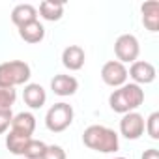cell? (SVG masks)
<instances>
[{"instance_id": "1", "label": "cell", "mask_w": 159, "mask_h": 159, "mask_svg": "<svg viewBox=\"0 0 159 159\" xmlns=\"http://www.w3.org/2000/svg\"><path fill=\"white\" fill-rule=\"evenodd\" d=\"M83 142L86 148L99 152V153H114L120 150V139L118 133L107 125H88L83 133Z\"/></svg>"}, {"instance_id": "2", "label": "cell", "mask_w": 159, "mask_h": 159, "mask_svg": "<svg viewBox=\"0 0 159 159\" xmlns=\"http://www.w3.org/2000/svg\"><path fill=\"white\" fill-rule=\"evenodd\" d=\"M144 103V90L139 84L125 83L120 88H114V92L109 96V107L118 114H127L137 111Z\"/></svg>"}, {"instance_id": "3", "label": "cell", "mask_w": 159, "mask_h": 159, "mask_svg": "<svg viewBox=\"0 0 159 159\" xmlns=\"http://www.w3.org/2000/svg\"><path fill=\"white\" fill-rule=\"evenodd\" d=\"M32 69L23 60H10L0 64V88H15L28 84Z\"/></svg>"}, {"instance_id": "4", "label": "cell", "mask_w": 159, "mask_h": 159, "mask_svg": "<svg viewBox=\"0 0 159 159\" xmlns=\"http://www.w3.org/2000/svg\"><path fill=\"white\" fill-rule=\"evenodd\" d=\"M73 116H75L73 107L69 103H66V101H60V103H54L47 111V114H45V125L52 133H62V131H66L73 124Z\"/></svg>"}, {"instance_id": "5", "label": "cell", "mask_w": 159, "mask_h": 159, "mask_svg": "<svg viewBox=\"0 0 159 159\" xmlns=\"http://www.w3.org/2000/svg\"><path fill=\"white\" fill-rule=\"evenodd\" d=\"M139 52H140V45L133 34H122L114 41V54L122 64H133L139 58Z\"/></svg>"}, {"instance_id": "6", "label": "cell", "mask_w": 159, "mask_h": 159, "mask_svg": "<svg viewBox=\"0 0 159 159\" xmlns=\"http://www.w3.org/2000/svg\"><path fill=\"white\" fill-rule=\"evenodd\" d=\"M101 79L111 88H120L127 83V67L118 60H109L101 67Z\"/></svg>"}, {"instance_id": "7", "label": "cell", "mask_w": 159, "mask_h": 159, "mask_svg": "<svg viewBox=\"0 0 159 159\" xmlns=\"http://www.w3.org/2000/svg\"><path fill=\"white\" fill-rule=\"evenodd\" d=\"M120 133L127 140H137L144 135V116L139 114L137 111L127 112L120 120Z\"/></svg>"}, {"instance_id": "8", "label": "cell", "mask_w": 159, "mask_h": 159, "mask_svg": "<svg viewBox=\"0 0 159 159\" xmlns=\"http://www.w3.org/2000/svg\"><path fill=\"white\" fill-rule=\"evenodd\" d=\"M155 75H157L155 66L150 64V62H146V60H135L131 64L129 71H127V77L133 79V84H139V86L153 83L155 81Z\"/></svg>"}, {"instance_id": "9", "label": "cell", "mask_w": 159, "mask_h": 159, "mask_svg": "<svg viewBox=\"0 0 159 159\" xmlns=\"http://www.w3.org/2000/svg\"><path fill=\"white\" fill-rule=\"evenodd\" d=\"M51 90L60 96V98H67V96H73L77 90H79V81L73 77V75H54L52 81H51Z\"/></svg>"}, {"instance_id": "10", "label": "cell", "mask_w": 159, "mask_h": 159, "mask_svg": "<svg viewBox=\"0 0 159 159\" xmlns=\"http://www.w3.org/2000/svg\"><path fill=\"white\" fill-rule=\"evenodd\" d=\"M84 60H86L84 49L79 47V45H67V47L62 51V64H64V67L69 69V71H79V69H83Z\"/></svg>"}, {"instance_id": "11", "label": "cell", "mask_w": 159, "mask_h": 159, "mask_svg": "<svg viewBox=\"0 0 159 159\" xmlns=\"http://www.w3.org/2000/svg\"><path fill=\"white\" fill-rule=\"evenodd\" d=\"M23 99L25 103L30 107V109H41L47 101V92L41 84L38 83H28L25 84V90H23Z\"/></svg>"}, {"instance_id": "12", "label": "cell", "mask_w": 159, "mask_h": 159, "mask_svg": "<svg viewBox=\"0 0 159 159\" xmlns=\"http://www.w3.org/2000/svg\"><path fill=\"white\" fill-rule=\"evenodd\" d=\"M32 21H38V10L32 4H19V6L13 8V11H11V23L17 28H21V26H25V25H28Z\"/></svg>"}, {"instance_id": "13", "label": "cell", "mask_w": 159, "mask_h": 159, "mask_svg": "<svg viewBox=\"0 0 159 159\" xmlns=\"http://www.w3.org/2000/svg\"><path fill=\"white\" fill-rule=\"evenodd\" d=\"M30 140H32V135H26V133L10 129V133L6 135V148L13 155H23L25 153V148H26V144Z\"/></svg>"}, {"instance_id": "14", "label": "cell", "mask_w": 159, "mask_h": 159, "mask_svg": "<svg viewBox=\"0 0 159 159\" xmlns=\"http://www.w3.org/2000/svg\"><path fill=\"white\" fill-rule=\"evenodd\" d=\"M142 11V25L150 32H157L159 28V2L152 0V2H144L140 6Z\"/></svg>"}, {"instance_id": "15", "label": "cell", "mask_w": 159, "mask_h": 159, "mask_svg": "<svg viewBox=\"0 0 159 159\" xmlns=\"http://www.w3.org/2000/svg\"><path fill=\"white\" fill-rule=\"evenodd\" d=\"M19 36L26 43H32V45L39 43L45 38V26L39 21H32V23H28V25H25V26L19 28Z\"/></svg>"}, {"instance_id": "16", "label": "cell", "mask_w": 159, "mask_h": 159, "mask_svg": "<svg viewBox=\"0 0 159 159\" xmlns=\"http://www.w3.org/2000/svg\"><path fill=\"white\" fill-rule=\"evenodd\" d=\"M11 129L21 131V133H26V135H34V129H36V116H34L32 112H19V114H13Z\"/></svg>"}, {"instance_id": "17", "label": "cell", "mask_w": 159, "mask_h": 159, "mask_svg": "<svg viewBox=\"0 0 159 159\" xmlns=\"http://www.w3.org/2000/svg\"><path fill=\"white\" fill-rule=\"evenodd\" d=\"M39 15L45 21H60L64 15V2H54V0H45L39 4Z\"/></svg>"}, {"instance_id": "18", "label": "cell", "mask_w": 159, "mask_h": 159, "mask_svg": "<svg viewBox=\"0 0 159 159\" xmlns=\"http://www.w3.org/2000/svg\"><path fill=\"white\" fill-rule=\"evenodd\" d=\"M45 150H47V144H45L43 140H36V139H32V140L26 144L23 155H25L26 159H41L43 153H45Z\"/></svg>"}, {"instance_id": "19", "label": "cell", "mask_w": 159, "mask_h": 159, "mask_svg": "<svg viewBox=\"0 0 159 159\" xmlns=\"http://www.w3.org/2000/svg\"><path fill=\"white\" fill-rule=\"evenodd\" d=\"M144 131L150 135V139H153V140L159 139V112H152L144 120Z\"/></svg>"}, {"instance_id": "20", "label": "cell", "mask_w": 159, "mask_h": 159, "mask_svg": "<svg viewBox=\"0 0 159 159\" xmlns=\"http://www.w3.org/2000/svg\"><path fill=\"white\" fill-rule=\"evenodd\" d=\"M17 99L15 88H0V109H11Z\"/></svg>"}, {"instance_id": "21", "label": "cell", "mask_w": 159, "mask_h": 159, "mask_svg": "<svg viewBox=\"0 0 159 159\" xmlns=\"http://www.w3.org/2000/svg\"><path fill=\"white\" fill-rule=\"evenodd\" d=\"M41 159H67V155H66V152H64L62 146L51 144V146H47V150H45V153H43Z\"/></svg>"}, {"instance_id": "22", "label": "cell", "mask_w": 159, "mask_h": 159, "mask_svg": "<svg viewBox=\"0 0 159 159\" xmlns=\"http://www.w3.org/2000/svg\"><path fill=\"white\" fill-rule=\"evenodd\" d=\"M11 120H13L11 109H0V135L11 127Z\"/></svg>"}, {"instance_id": "23", "label": "cell", "mask_w": 159, "mask_h": 159, "mask_svg": "<svg viewBox=\"0 0 159 159\" xmlns=\"http://www.w3.org/2000/svg\"><path fill=\"white\" fill-rule=\"evenodd\" d=\"M140 159H159V152H157V148H150V150H146V152L142 153Z\"/></svg>"}, {"instance_id": "24", "label": "cell", "mask_w": 159, "mask_h": 159, "mask_svg": "<svg viewBox=\"0 0 159 159\" xmlns=\"http://www.w3.org/2000/svg\"><path fill=\"white\" fill-rule=\"evenodd\" d=\"M114 159H127V157H114Z\"/></svg>"}]
</instances>
